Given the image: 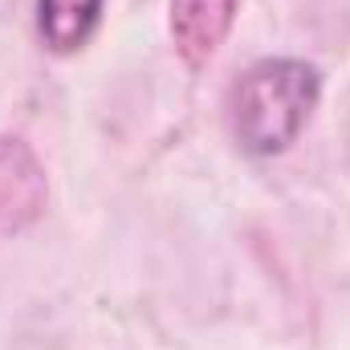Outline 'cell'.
Masks as SVG:
<instances>
[{"instance_id":"2","label":"cell","mask_w":350,"mask_h":350,"mask_svg":"<svg viewBox=\"0 0 350 350\" xmlns=\"http://www.w3.org/2000/svg\"><path fill=\"white\" fill-rule=\"evenodd\" d=\"M49 204V179L33 147L0 131V232H25Z\"/></svg>"},{"instance_id":"1","label":"cell","mask_w":350,"mask_h":350,"mask_svg":"<svg viewBox=\"0 0 350 350\" xmlns=\"http://www.w3.org/2000/svg\"><path fill=\"white\" fill-rule=\"evenodd\" d=\"M322 98V70L306 57H261L228 94V126L245 155L273 159L297 143Z\"/></svg>"},{"instance_id":"3","label":"cell","mask_w":350,"mask_h":350,"mask_svg":"<svg viewBox=\"0 0 350 350\" xmlns=\"http://www.w3.org/2000/svg\"><path fill=\"white\" fill-rule=\"evenodd\" d=\"M241 0H167V33L183 66L200 70L228 41Z\"/></svg>"},{"instance_id":"4","label":"cell","mask_w":350,"mask_h":350,"mask_svg":"<svg viewBox=\"0 0 350 350\" xmlns=\"http://www.w3.org/2000/svg\"><path fill=\"white\" fill-rule=\"evenodd\" d=\"M106 0H37V37L49 53H82L102 25Z\"/></svg>"}]
</instances>
